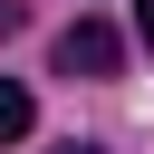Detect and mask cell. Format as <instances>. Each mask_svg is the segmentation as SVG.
<instances>
[{
    "label": "cell",
    "instance_id": "277c9868",
    "mask_svg": "<svg viewBox=\"0 0 154 154\" xmlns=\"http://www.w3.org/2000/svg\"><path fill=\"white\" fill-rule=\"evenodd\" d=\"M135 29H144V48H154V0H135Z\"/></svg>",
    "mask_w": 154,
    "mask_h": 154
},
{
    "label": "cell",
    "instance_id": "7a4b0ae2",
    "mask_svg": "<svg viewBox=\"0 0 154 154\" xmlns=\"http://www.w3.org/2000/svg\"><path fill=\"white\" fill-rule=\"evenodd\" d=\"M29 125H38V106H29V87H19V77H0V144H19Z\"/></svg>",
    "mask_w": 154,
    "mask_h": 154
},
{
    "label": "cell",
    "instance_id": "5b68a950",
    "mask_svg": "<svg viewBox=\"0 0 154 154\" xmlns=\"http://www.w3.org/2000/svg\"><path fill=\"white\" fill-rule=\"evenodd\" d=\"M58 154H96V144H58Z\"/></svg>",
    "mask_w": 154,
    "mask_h": 154
},
{
    "label": "cell",
    "instance_id": "3957f363",
    "mask_svg": "<svg viewBox=\"0 0 154 154\" xmlns=\"http://www.w3.org/2000/svg\"><path fill=\"white\" fill-rule=\"evenodd\" d=\"M19 19H29V10H19V0H0V38H19Z\"/></svg>",
    "mask_w": 154,
    "mask_h": 154
},
{
    "label": "cell",
    "instance_id": "6da1fadb",
    "mask_svg": "<svg viewBox=\"0 0 154 154\" xmlns=\"http://www.w3.org/2000/svg\"><path fill=\"white\" fill-rule=\"evenodd\" d=\"M116 58H125V38H116L106 19H77V29H58V77H116Z\"/></svg>",
    "mask_w": 154,
    "mask_h": 154
}]
</instances>
